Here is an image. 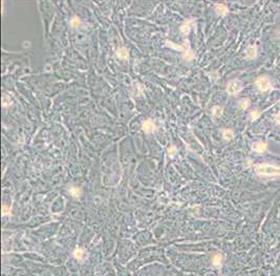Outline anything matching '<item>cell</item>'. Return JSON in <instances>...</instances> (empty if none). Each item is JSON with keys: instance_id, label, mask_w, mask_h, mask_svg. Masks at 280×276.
I'll list each match as a JSON object with an SVG mask.
<instances>
[{"instance_id": "e0dca14e", "label": "cell", "mask_w": 280, "mask_h": 276, "mask_svg": "<svg viewBox=\"0 0 280 276\" xmlns=\"http://www.w3.org/2000/svg\"><path fill=\"white\" fill-rule=\"evenodd\" d=\"M167 45L168 46H170V47H172V48H174V49H178V51H185V44L183 45V46H180V45H176V44H173L172 42H170V41H168L167 42Z\"/></svg>"}, {"instance_id": "7c38bea8", "label": "cell", "mask_w": 280, "mask_h": 276, "mask_svg": "<svg viewBox=\"0 0 280 276\" xmlns=\"http://www.w3.org/2000/svg\"><path fill=\"white\" fill-rule=\"evenodd\" d=\"M74 256L76 257L77 259H79V260H82V259L84 258V251L82 250V249H76L75 252H74Z\"/></svg>"}, {"instance_id": "9a60e30c", "label": "cell", "mask_w": 280, "mask_h": 276, "mask_svg": "<svg viewBox=\"0 0 280 276\" xmlns=\"http://www.w3.org/2000/svg\"><path fill=\"white\" fill-rule=\"evenodd\" d=\"M194 58V54L192 53V51H190V49H186V51H185L184 54V59L186 61H191L192 59Z\"/></svg>"}, {"instance_id": "52a82bcc", "label": "cell", "mask_w": 280, "mask_h": 276, "mask_svg": "<svg viewBox=\"0 0 280 276\" xmlns=\"http://www.w3.org/2000/svg\"><path fill=\"white\" fill-rule=\"evenodd\" d=\"M216 13L220 16H225L228 14V7L225 4H216L215 5Z\"/></svg>"}, {"instance_id": "277c9868", "label": "cell", "mask_w": 280, "mask_h": 276, "mask_svg": "<svg viewBox=\"0 0 280 276\" xmlns=\"http://www.w3.org/2000/svg\"><path fill=\"white\" fill-rule=\"evenodd\" d=\"M142 129H143L145 132H152L155 129V125H154L153 121L151 120H146L145 122L142 125Z\"/></svg>"}, {"instance_id": "4fadbf2b", "label": "cell", "mask_w": 280, "mask_h": 276, "mask_svg": "<svg viewBox=\"0 0 280 276\" xmlns=\"http://www.w3.org/2000/svg\"><path fill=\"white\" fill-rule=\"evenodd\" d=\"M69 192H71V194L73 195V196L78 197L81 195V189L78 188V187H71V188L69 189Z\"/></svg>"}, {"instance_id": "ba28073f", "label": "cell", "mask_w": 280, "mask_h": 276, "mask_svg": "<svg viewBox=\"0 0 280 276\" xmlns=\"http://www.w3.org/2000/svg\"><path fill=\"white\" fill-rule=\"evenodd\" d=\"M117 56H118L120 59H128V57H129L128 51H127L125 47H122V48L118 49V51H117Z\"/></svg>"}, {"instance_id": "8fae6325", "label": "cell", "mask_w": 280, "mask_h": 276, "mask_svg": "<svg viewBox=\"0 0 280 276\" xmlns=\"http://www.w3.org/2000/svg\"><path fill=\"white\" fill-rule=\"evenodd\" d=\"M212 115H213V117H215V118H219V117H221L222 108L219 106H215L213 109H212Z\"/></svg>"}, {"instance_id": "ac0fdd59", "label": "cell", "mask_w": 280, "mask_h": 276, "mask_svg": "<svg viewBox=\"0 0 280 276\" xmlns=\"http://www.w3.org/2000/svg\"><path fill=\"white\" fill-rule=\"evenodd\" d=\"M212 263H213L214 266H219L221 263V256L219 254L214 255L213 259H212Z\"/></svg>"}, {"instance_id": "ffe728a7", "label": "cell", "mask_w": 280, "mask_h": 276, "mask_svg": "<svg viewBox=\"0 0 280 276\" xmlns=\"http://www.w3.org/2000/svg\"><path fill=\"white\" fill-rule=\"evenodd\" d=\"M275 121H276V123H277V124L280 125V112L275 116Z\"/></svg>"}, {"instance_id": "3957f363", "label": "cell", "mask_w": 280, "mask_h": 276, "mask_svg": "<svg viewBox=\"0 0 280 276\" xmlns=\"http://www.w3.org/2000/svg\"><path fill=\"white\" fill-rule=\"evenodd\" d=\"M255 84H256L257 87L260 90H262V92H265V90L271 88V81H270L269 78H267V77L258 78V79L256 80V82H255Z\"/></svg>"}, {"instance_id": "9c48e42d", "label": "cell", "mask_w": 280, "mask_h": 276, "mask_svg": "<svg viewBox=\"0 0 280 276\" xmlns=\"http://www.w3.org/2000/svg\"><path fill=\"white\" fill-rule=\"evenodd\" d=\"M234 133L232 130H230V129H224L222 130V137H224V139L227 140V141H229V140H231L232 138H233Z\"/></svg>"}, {"instance_id": "2e32d148", "label": "cell", "mask_w": 280, "mask_h": 276, "mask_svg": "<svg viewBox=\"0 0 280 276\" xmlns=\"http://www.w3.org/2000/svg\"><path fill=\"white\" fill-rule=\"evenodd\" d=\"M238 105H239V107L241 109H247L249 106H250V101H249L248 99H242V100L239 101Z\"/></svg>"}, {"instance_id": "8992f818", "label": "cell", "mask_w": 280, "mask_h": 276, "mask_svg": "<svg viewBox=\"0 0 280 276\" xmlns=\"http://www.w3.org/2000/svg\"><path fill=\"white\" fill-rule=\"evenodd\" d=\"M256 54H257V51H256V47L254 46V45H250V46H248V48H247L246 51V57L248 59H253L256 57Z\"/></svg>"}, {"instance_id": "30bf717a", "label": "cell", "mask_w": 280, "mask_h": 276, "mask_svg": "<svg viewBox=\"0 0 280 276\" xmlns=\"http://www.w3.org/2000/svg\"><path fill=\"white\" fill-rule=\"evenodd\" d=\"M189 22H191L190 20H187V21H185L184 23H183V25L180 26V32H182L183 34H188L189 31H190V24H189Z\"/></svg>"}, {"instance_id": "d6986e66", "label": "cell", "mask_w": 280, "mask_h": 276, "mask_svg": "<svg viewBox=\"0 0 280 276\" xmlns=\"http://www.w3.org/2000/svg\"><path fill=\"white\" fill-rule=\"evenodd\" d=\"M260 116V112H258V110H254V112H252L250 114V117H251V120L252 121H254V120H256L258 117Z\"/></svg>"}, {"instance_id": "5bb4252c", "label": "cell", "mask_w": 280, "mask_h": 276, "mask_svg": "<svg viewBox=\"0 0 280 276\" xmlns=\"http://www.w3.org/2000/svg\"><path fill=\"white\" fill-rule=\"evenodd\" d=\"M71 25L73 26V28H78V26H80V24H81V20H80L79 17H73L71 19Z\"/></svg>"}, {"instance_id": "5b68a950", "label": "cell", "mask_w": 280, "mask_h": 276, "mask_svg": "<svg viewBox=\"0 0 280 276\" xmlns=\"http://www.w3.org/2000/svg\"><path fill=\"white\" fill-rule=\"evenodd\" d=\"M267 148V145L263 142H256L252 145V149L256 152H264Z\"/></svg>"}, {"instance_id": "7a4b0ae2", "label": "cell", "mask_w": 280, "mask_h": 276, "mask_svg": "<svg viewBox=\"0 0 280 276\" xmlns=\"http://www.w3.org/2000/svg\"><path fill=\"white\" fill-rule=\"evenodd\" d=\"M241 88H242L241 82L238 81V80H232V81H230L229 84H228L227 92L229 94L234 96V94H237L238 92L241 90Z\"/></svg>"}, {"instance_id": "6da1fadb", "label": "cell", "mask_w": 280, "mask_h": 276, "mask_svg": "<svg viewBox=\"0 0 280 276\" xmlns=\"http://www.w3.org/2000/svg\"><path fill=\"white\" fill-rule=\"evenodd\" d=\"M256 173L260 176H280V167L274 166V165L269 164H261L257 165Z\"/></svg>"}, {"instance_id": "44dd1931", "label": "cell", "mask_w": 280, "mask_h": 276, "mask_svg": "<svg viewBox=\"0 0 280 276\" xmlns=\"http://www.w3.org/2000/svg\"><path fill=\"white\" fill-rule=\"evenodd\" d=\"M172 152H176V149H175V147H171L169 149V153L170 154H172Z\"/></svg>"}]
</instances>
